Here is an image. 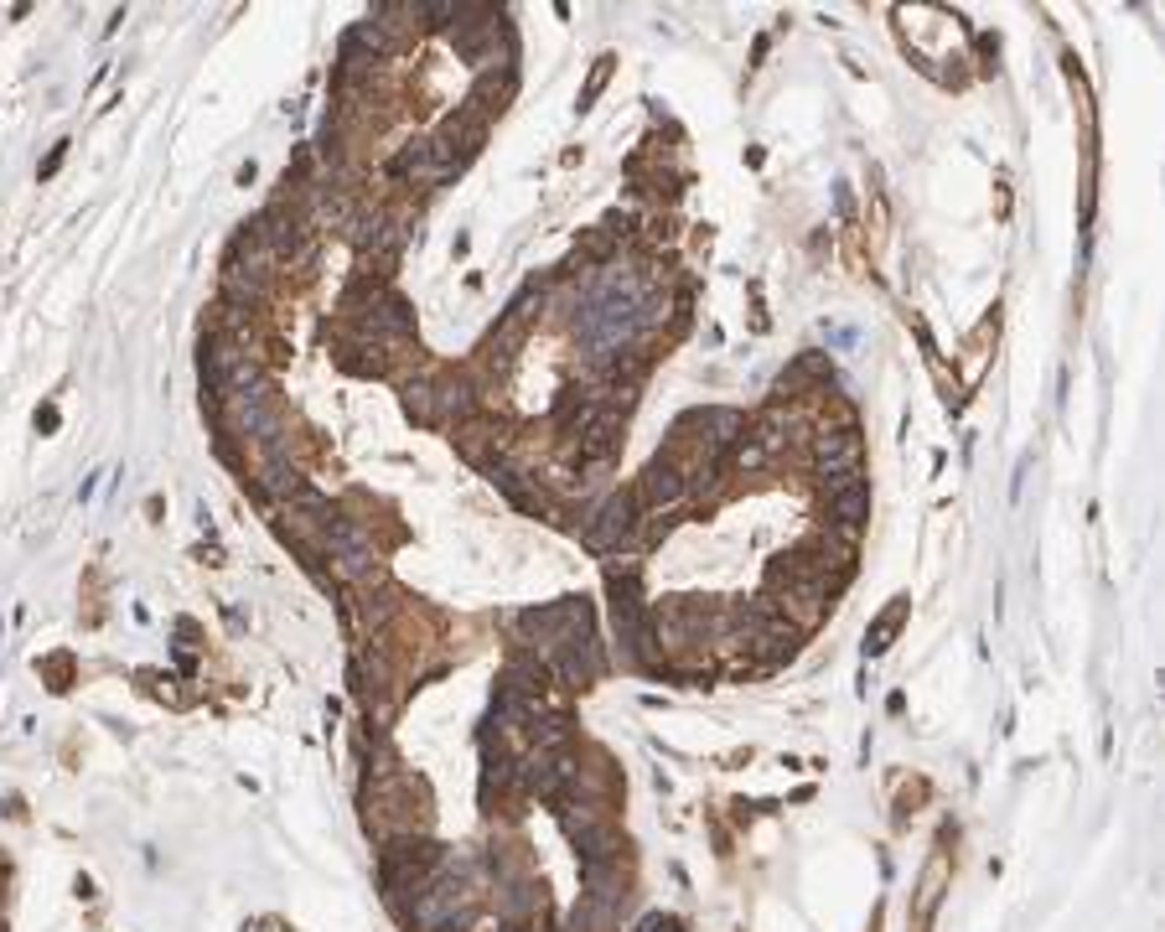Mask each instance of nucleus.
Segmentation results:
<instances>
[{"instance_id": "obj_1", "label": "nucleus", "mask_w": 1165, "mask_h": 932, "mask_svg": "<svg viewBox=\"0 0 1165 932\" xmlns=\"http://www.w3.org/2000/svg\"><path fill=\"white\" fill-rule=\"evenodd\" d=\"M638 528H642V503L632 488H622V492H611L596 513L580 518V539L591 544L596 555H622V549L638 544Z\"/></svg>"}, {"instance_id": "obj_2", "label": "nucleus", "mask_w": 1165, "mask_h": 932, "mask_svg": "<svg viewBox=\"0 0 1165 932\" xmlns=\"http://www.w3.org/2000/svg\"><path fill=\"white\" fill-rule=\"evenodd\" d=\"M457 171L461 167L446 151H440L436 136L405 140L399 151L388 156V176H394V182H405V186H440V182H451Z\"/></svg>"}, {"instance_id": "obj_3", "label": "nucleus", "mask_w": 1165, "mask_h": 932, "mask_svg": "<svg viewBox=\"0 0 1165 932\" xmlns=\"http://www.w3.org/2000/svg\"><path fill=\"white\" fill-rule=\"evenodd\" d=\"M482 140H488V119L482 115H472V109H457V115H446L440 119V130H436V146L457 167H467L477 151H482Z\"/></svg>"}, {"instance_id": "obj_4", "label": "nucleus", "mask_w": 1165, "mask_h": 932, "mask_svg": "<svg viewBox=\"0 0 1165 932\" xmlns=\"http://www.w3.org/2000/svg\"><path fill=\"white\" fill-rule=\"evenodd\" d=\"M684 497H690V482H684V472H678L674 461L669 457L648 461V472H642V482H638V503L663 513V508H674V503H684Z\"/></svg>"}, {"instance_id": "obj_5", "label": "nucleus", "mask_w": 1165, "mask_h": 932, "mask_svg": "<svg viewBox=\"0 0 1165 932\" xmlns=\"http://www.w3.org/2000/svg\"><path fill=\"white\" fill-rule=\"evenodd\" d=\"M829 524H845V528L870 524V482L845 488V492H829Z\"/></svg>"}, {"instance_id": "obj_6", "label": "nucleus", "mask_w": 1165, "mask_h": 932, "mask_svg": "<svg viewBox=\"0 0 1165 932\" xmlns=\"http://www.w3.org/2000/svg\"><path fill=\"white\" fill-rule=\"evenodd\" d=\"M524 326H513V322H498L488 332V338H482V347H477V353H482V368H507V363H513V347H524Z\"/></svg>"}, {"instance_id": "obj_7", "label": "nucleus", "mask_w": 1165, "mask_h": 932, "mask_svg": "<svg viewBox=\"0 0 1165 932\" xmlns=\"http://www.w3.org/2000/svg\"><path fill=\"white\" fill-rule=\"evenodd\" d=\"M405 415L420 425H440V405H436V378L430 373H415L405 378Z\"/></svg>"}, {"instance_id": "obj_8", "label": "nucleus", "mask_w": 1165, "mask_h": 932, "mask_svg": "<svg viewBox=\"0 0 1165 932\" xmlns=\"http://www.w3.org/2000/svg\"><path fill=\"white\" fill-rule=\"evenodd\" d=\"M901 617H907V601H896L886 617H880L876 628H870V638H865V653H886V643H891V632L901 628Z\"/></svg>"}, {"instance_id": "obj_9", "label": "nucleus", "mask_w": 1165, "mask_h": 932, "mask_svg": "<svg viewBox=\"0 0 1165 932\" xmlns=\"http://www.w3.org/2000/svg\"><path fill=\"white\" fill-rule=\"evenodd\" d=\"M607 78H611V57H601V63L591 68V78H586V88H580V109H591L596 94L607 88Z\"/></svg>"}, {"instance_id": "obj_10", "label": "nucleus", "mask_w": 1165, "mask_h": 932, "mask_svg": "<svg viewBox=\"0 0 1165 932\" xmlns=\"http://www.w3.org/2000/svg\"><path fill=\"white\" fill-rule=\"evenodd\" d=\"M353 674H357V678H368V663L357 658V663H353ZM384 674H388V663H384V658H373V684H357V695L368 699L373 689H384Z\"/></svg>"}, {"instance_id": "obj_11", "label": "nucleus", "mask_w": 1165, "mask_h": 932, "mask_svg": "<svg viewBox=\"0 0 1165 932\" xmlns=\"http://www.w3.org/2000/svg\"><path fill=\"white\" fill-rule=\"evenodd\" d=\"M63 156H68V140H57V146H52V156H47V161H42V171H36V176H42V182H47L52 171L63 167Z\"/></svg>"}, {"instance_id": "obj_12", "label": "nucleus", "mask_w": 1165, "mask_h": 932, "mask_svg": "<svg viewBox=\"0 0 1165 932\" xmlns=\"http://www.w3.org/2000/svg\"><path fill=\"white\" fill-rule=\"evenodd\" d=\"M36 430H57V409H36Z\"/></svg>"}]
</instances>
